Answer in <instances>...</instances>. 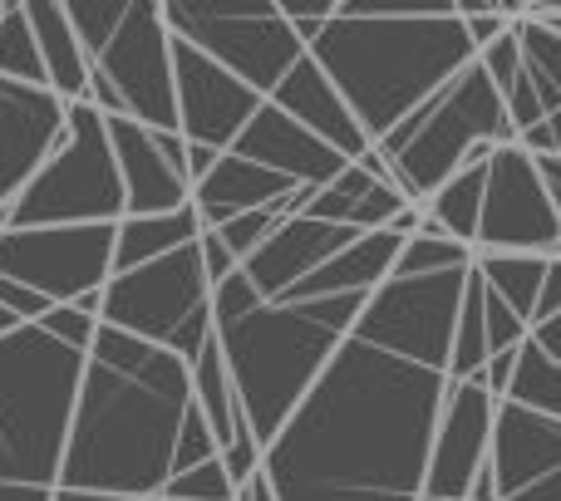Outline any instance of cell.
Returning <instances> with one entry per match:
<instances>
[{"label": "cell", "mask_w": 561, "mask_h": 501, "mask_svg": "<svg viewBox=\"0 0 561 501\" xmlns=\"http://www.w3.org/2000/svg\"><path fill=\"white\" fill-rule=\"evenodd\" d=\"M280 226V217H276V207H266V212H247V217H232V222H222V226H213V236L227 246V256L242 266L247 256H252L256 246L266 242Z\"/></svg>", "instance_id": "obj_33"}, {"label": "cell", "mask_w": 561, "mask_h": 501, "mask_svg": "<svg viewBox=\"0 0 561 501\" xmlns=\"http://www.w3.org/2000/svg\"><path fill=\"white\" fill-rule=\"evenodd\" d=\"M197 256H203V270H207V286H222V280H227V276H232V270H237V260H232V256H227V246H222V242H217V236H213V232H207V226H203V236H197Z\"/></svg>", "instance_id": "obj_38"}, {"label": "cell", "mask_w": 561, "mask_h": 501, "mask_svg": "<svg viewBox=\"0 0 561 501\" xmlns=\"http://www.w3.org/2000/svg\"><path fill=\"white\" fill-rule=\"evenodd\" d=\"M527 339H533V349L547 359V364H561V315L533 325V329H527Z\"/></svg>", "instance_id": "obj_40"}, {"label": "cell", "mask_w": 561, "mask_h": 501, "mask_svg": "<svg viewBox=\"0 0 561 501\" xmlns=\"http://www.w3.org/2000/svg\"><path fill=\"white\" fill-rule=\"evenodd\" d=\"M232 501H276V492H272V482H266V473H252L242 487H237Z\"/></svg>", "instance_id": "obj_41"}, {"label": "cell", "mask_w": 561, "mask_h": 501, "mask_svg": "<svg viewBox=\"0 0 561 501\" xmlns=\"http://www.w3.org/2000/svg\"><path fill=\"white\" fill-rule=\"evenodd\" d=\"M473 143H517L513 124L503 114L493 79L483 74V65H463L434 98L414 108L394 133H385L375 143V158L385 163L389 183L399 187V197L414 207H424L448 177L463 167Z\"/></svg>", "instance_id": "obj_6"}, {"label": "cell", "mask_w": 561, "mask_h": 501, "mask_svg": "<svg viewBox=\"0 0 561 501\" xmlns=\"http://www.w3.org/2000/svg\"><path fill=\"white\" fill-rule=\"evenodd\" d=\"M10 329H20V319H15V315H10V310H0V339H5V335H10Z\"/></svg>", "instance_id": "obj_44"}, {"label": "cell", "mask_w": 561, "mask_h": 501, "mask_svg": "<svg viewBox=\"0 0 561 501\" xmlns=\"http://www.w3.org/2000/svg\"><path fill=\"white\" fill-rule=\"evenodd\" d=\"M108 153L124 183V217H168L193 207L187 143L178 133H153L128 118H104Z\"/></svg>", "instance_id": "obj_15"}, {"label": "cell", "mask_w": 561, "mask_h": 501, "mask_svg": "<svg viewBox=\"0 0 561 501\" xmlns=\"http://www.w3.org/2000/svg\"><path fill=\"white\" fill-rule=\"evenodd\" d=\"M99 325L193 364L197 349L213 339V286H207L197 242L153 266L108 276V286L99 290Z\"/></svg>", "instance_id": "obj_8"}, {"label": "cell", "mask_w": 561, "mask_h": 501, "mask_svg": "<svg viewBox=\"0 0 561 501\" xmlns=\"http://www.w3.org/2000/svg\"><path fill=\"white\" fill-rule=\"evenodd\" d=\"M30 35L39 49V69H45V89L59 104H84L89 94V65L79 49L75 30L65 20V0H25Z\"/></svg>", "instance_id": "obj_25"}, {"label": "cell", "mask_w": 561, "mask_h": 501, "mask_svg": "<svg viewBox=\"0 0 561 501\" xmlns=\"http://www.w3.org/2000/svg\"><path fill=\"white\" fill-rule=\"evenodd\" d=\"M306 55L369 148L478 59L458 5H335Z\"/></svg>", "instance_id": "obj_3"}, {"label": "cell", "mask_w": 561, "mask_h": 501, "mask_svg": "<svg viewBox=\"0 0 561 501\" xmlns=\"http://www.w3.org/2000/svg\"><path fill=\"white\" fill-rule=\"evenodd\" d=\"M168 25L158 0H124L114 35L84 55L89 65V94L104 118H128L153 133H178V104H173V59H168Z\"/></svg>", "instance_id": "obj_10"}, {"label": "cell", "mask_w": 561, "mask_h": 501, "mask_svg": "<svg viewBox=\"0 0 561 501\" xmlns=\"http://www.w3.org/2000/svg\"><path fill=\"white\" fill-rule=\"evenodd\" d=\"M158 10L168 35L237 74L256 98H272L296 59H306V45L276 0H163Z\"/></svg>", "instance_id": "obj_9"}, {"label": "cell", "mask_w": 561, "mask_h": 501, "mask_svg": "<svg viewBox=\"0 0 561 501\" xmlns=\"http://www.w3.org/2000/svg\"><path fill=\"white\" fill-rule=\"evenodd\" d=\"M39 329H45L49 339H59V345H69V349H89L94 345L99 319H89L84 310H75V305H55L45 319H39Z\"/></svg>", "instance_id": "obj_37"}, {"label": "cell", "mask_w": 561, "mask_h": 501, "mask_svg": "<svg viewBox=\"0 0 561 501\" xmlns=\"http://www.w3.org/2000/svg\"><path fill=\"white\" fill-rule=\"evenodd\" d=\"M59 143H65V104L49 89L0 79V232H5V207Z\"/></svg>", "instance_id": "obj_17"}, {"label": "cell", "mask_w": 561, "mask_h": 501, "mask_svg": "<svg viewBox=\"0 0 561 501\" xmlns=\"http://www.w3.org/2000/svg\"><path fill=\"white\" fill-rule=\"evenodd\" d=\"M217 463H222V473H227V482H232V492H237V487H242L252 473H262V447H256V438H252V428H247V418L237 423L232 443L217 453Z\"/></svg>", "instance_id": "obj_36"}, {"label": "cell", "mask_w": 561, "mask_h": 501, "mask_svg": "<svg viewBox=\"0 0 561 501\" xmlns=\"http://www.w3.org/2000/svg\"><path fill=\"white\" fill-rule=\"evenodd\" d=\"M478 280H483V276H478ZM483 329H488V354H507V349H517L527 339V325L488 286H483Z\"/></svg>", "instance_id": "obj_35"}, {"label": "cell", "mask_w": 561, "mask_h": 501, "mask_svg": "<svg viewBox=\"0 0 561 501\" xmlns=\"http://www.w3.org/2000/svg\"><path fill=\"white\" fill-rule=\"evenodd\" d=\"M227 153H237L242 163L266 167V173L286 177V183H296V187H325L350 167L335 148H325L320 138H310L306 128L290 124V118L272 104L256 108L252 124L237 133V143L227 148Z\"/></svg>", "instance_id": "obj_18"}, {"label": "cell", "mask_w": 561, "mask_h": 501, "mask_svg": "<svg viewBox=\"0 0 561 501\" xmlns=\"http://www.w3.org/2000/svg\"><path fill=\"white\" fill-rule=\"evenodd\" d=\"M493 413L497 398L488 394L478 378L444 388V408L434 423V443H428L424 467V492L434 501H463L473 473L488 463V443H493Z\"/></svg>", "instance_id": "obj_16"}, {"label": "cell", "mask_w": 561, "mask_h": 501, "mask_svg": "<svg viewBox=\"0 0 561 501\" xmlns=\"http://www.w3.org/2000/svg\"><path fill=\"white\" fill-rule=\"evenodd\" d=\"M483 183H488V167H458L444 187L424 202V217L448 236V242L473 250L478 236V212H483Z\"/></svg>", "instance_id": "obj_27"}, {"label": "cell", "mask_w": 561, "mask_h": 501, "mask_svg": "<svg viewBox=\"0 0 561 501\" xmlns=\"http://www.w3.org/2000/svg\"><path fill=\"white\" fill-rule=\"evenodd\" d=\"M0 79L25 89H45V69H39V49H35V35H30L25 0H5V15H0Z\"/></svg>", "instance_id": "obj_30"}, {"label": "cell", "mask_w": 561, "mask_h": 501, "mask_svg": "<svg viewBox=\"0 0 561 501\" xmlns=\"http://www.w3.org/2000/svg\"><path fill=\"white\" fill-rule=\"evenodd\" d=\"M468 266L438 270V276H409V280L389 276L365 300L350 335L375 349H389L399 359H414V364L444 369L448 374V349H454V319H458V300H463Z\"/></svg>", "instance_id": "obj_11"}, {"label": "cell", "mask_w": 561, "mask_h": 501, "mask_svg": "<svg viewBox=\"0 0 561 501\" xmlns=\"http://www.w3.org/2000/svg\"><path fill=\"white\" fill-rule=\"evenodd\" d=\"M359 232H350V226H330V222H310V217H290V222H280L272 236H266L262 246L252 250V256L242 260V276L247 286L256 290L262 300H276L286 295L296 280H306L316 266H325L330 256H340L350 242H355Z\"/></svg>", "instance_id": "obj_19"}, {"label": "cell", "mask_w": 561, "mask_h": 501, "mask_svg": "<svg viewBox=\"0 0 561 501\" xmlns=\"http://www.w3.org/2000/svg\"><path fill=\"white\" fill-rule=\"evenodd\" d=\"M444 388V369L350 335L262 453L276 501H419Z\"/></svg>", "instance_id": "obj_1"}, {"label": "cell", "mask_w": 561, "mask_h": 501, "mask_svg": "<svg viewBox=\"0 0 561 501\" xmlns=\"http://www.w3.org/2000/svg\"><path fill=\"white\" fill-rule=\"evenodd\" d=\"M473 256H561V217L542 187L537 158L517 143L493 148L488 158Z\"/></svg>", "instance_id": "obj_13"}, {"label": "cell", "mask_w": 561, "mask_h": 501, "mask_svg": "<svg viewBox=\"0 0 561 501\" xmlns=\"http://www.w3.org/2000/svg\"><path fill=\"white\" fill-rule=\"evenodd\" d=\"M232 482H227V473H222V463L217 457H207V463H197V467H187V473H178V477H168V487H163V497L158 501H232Z\"/></svg>", "instance_id": "obj_32"}, {"label": "cell", "mask_w": 561, "mask_h": 501, "mask_svg": "<svg viewBox=\"0 0 561 501\" xmlns=\"http://www.w3.org/2000/svg\"><path fill=\"white\" fill-rule=\"evenodd\" d=\"M503 404L533 408V413L557 418V423H561V364H547V359L533 349V339H523V345H517L513 384H507Z\"/></svg>", "instance_id": "obj_29"}, {"label": "cell", "mask_w": 561, "mask_h": 501, "mask_svg": "<svg viewBox=\"0 0 561 501\" xmlns=\"http://www.w3.org/2000/svg\"><path fill=\"white\" fill-rule=\"evenodd\" d=\"M473 270L483 276V286L533 329V305H537V290H542V256H473Z\"/></svg>", "instance_id": "obj_28"}, {"label": "cell", "mask_w": 561, "mask_h": 501, "mask_svg": "<svg viewBox=\"0 0 561 501\" xmlns=\"http://www.w3.org/2000/svg\"><path fill=\"white\" fill-rule=\"evenodd\" d=\"M173 39V35H168ZM168 59H173V104H178V138L193 148H213V153H227L237 143L252 114L266 104L237 74H227L222 65H213L207 55H197L193 45L173 39L168 45Z\"/></svg>", "instance_id": "obj_14"}, {"label": "cell", "mask_w": 561, "mask_h": 501, "mask_svg": "<svg viewBox=\"0 0 561 501\" xmlns=\"http://www.w3.org/2000/svg\"><path fill=\"white\" fill-rule=\"evenodd\" d=\"M419 501H434V497H419Z\"/></svg>", "instance_id": "obj_46"}, {"label": "cell", "mask_w": 561, "mask_h": 501, "mask_svg": "<svg viewBox=\"0 0 561 501\" xmlns=\"http://www.w3.org/2000/svg\"><path fill=\"white\" fill-rule=\"evenodd\" d=\"M0 15H5V0H0Z\"/></svg>", "instance_id": "obj_45"}, {"label": "cell", "mask_w": 561, "mask_h": 501, "mask_svg": "<svg viewBox=\"0 0 561 501\" xmlns=\"http://www.w3.org/2000/svg\"><path fill=\"white\" fill-rule=\"evenodd\" d=\"M266 104L280 108L290 124H300L310 138H320L325 148H335L345 163H359V158L369 153V143H365V133H359V124L350 118L345 98L330 89V79L320 74V65L310 55L296 59V69H290V74L272 89Z\"/></svg>", "instance_id": "obj_20"}, {"label": "cell", "mask_w": 561, "mask_h": 501, "mask_svg": "<svg viewBox=\"0 0 561 501\" xmlns=\"http://www.w3.org/2000/svg\"><path fill=\"white\" fill-rule=\"evenodd\" d=\"M197 236H203V217L193 207L168 212V217H124V222H114V276L153 266V260L193 246Z\"/></svg>", "instance_id": "obj_26"}, {"label": "cell", "mask_w": 561, "mask_h": 501, "mask_svg": "<svg viewBox=\"0 0 561 501\" xmlns=\"http://www.w3.org/2000/svg\"><path fill=\"white\" fill-rule=\"evenodd\" d=\"M399 236L389 232H359L340 256H330L325 266H316L306 280L286 290L276 305H300V300H335V295H375L379 286L389 280L399 256Z\"/></svg>", "instance_id": "obj_24"}, {"label": "cell", "mask_w": 561, "mask_h": 501, "mask_svg": "<svg viewBox=\"0 0 561 501\" xmlns=\"http://www.w3.org/2000/svg\"><path fill=\"white\" fill-rule=\"evenodd\" d=\"M207 457H217V438L213 428H207V418L197 413V404L183 413V428H178V453H173V477L187 473V467L207 463Z\"/></svg>", "instance_id": "obj_34"}, {"label": "cell", "mask_w": 561, "mask_h": 501, "mask_svg": "<svg viewBox=\"0 0 561 501\" xmlns=\"http://www.w3.org/2000/svg\"><path fill=\"white\" fill-rule=\"evenodd\" d=\"M49 501H108V497H84V492H59V487H55V492H49Z\"/></svg>", "instance_id": "obj_43"}, {"label": "cell", "mask_w": 561, "mask_h": 501, "mask_svg": "<svg viewBox=\"0 0 561 501\" xmlns=\"http://www.w3.org/2000/svg\"><path fill=\"white\" fill-rule=\"evenodd\" d=\"M473 260V250L458 246V242H444V236H409L394 256V270L389 276H438V270H458Z\"/></svg>", "instance_id": "obj_31"}, {"label": "cell", "mask_w": 561, "mask_h": 501, "mask_svg": "<svg viewBox=\"0 0 561 501\" xmlns=\"http://www.w3.org/2000/svg\"><path fill=\"white\" fill-rule=\"evenodd\" d=\"M114 276V226H30L0 232V280H15L45 305L99 295Z\"/></svg>", "instance_id": "obj_12"}, {"label": "cell", "mask_w": 561, "mask_h": 501, "mask_svg": "<svg viewBox=\"0 0 561 501\" xmlns=\"http://www.w3.org/2000/svg\"><path fill=\"white\" fill-rule=\"evenodd\" d=\"M89 349H69L39 325L0 339V487L55 492L69 413Z\"/></svg>", "instance_id": "obj_5"}, {"label": "cell", "mask_w": 561, "mask_h": 501, "mask_svg": "<svg viewBox=\"0 0 561 501\" xmlns=\"http://www.w3.org/2000/svg\"><path fill=\"white\" fill-rule=\"evenodd\" d=\"M513 30L523 55V84L533 89L537 104V128L517 138V148H527L533 158H561V35L523 15V5H513Z\"/></svg>", "instance_id": "obj_22"}, {"label": "cell", "mask_w": 561, "mask_h": 501, "mask_svg": "<svg viewBox=\"0 0 561 501\" xmlns=\"http://www.w3.org/2000/svg\"><path fill=\"white\" fill-rule=\"evenodd\" d=\"M399 207H414V202L399 197V187L389 183L385 163H379L375 148H369V153L359 158V163H350L335 183L316 187L300 217L330 222V226H350V232H385V226L394 222Z\"/></svg>", "instance_id": "obj_21"}, {"label": "cell", "mask_w": 561, "mask_h": 501, "mask_svg": "<svg viewBox=\"0 0 561 501\" xmlns=\"http://www.w3.org/2000/svg\"><path fill=\"white\" fill-rule=\"evenodd\" d=\"M290 193H300V187L286 183V177H276V173H266V167H256V163H242L237 153H222L213 163V173H207L203 183H193V212L203 217V226L213 232V226L232 222V217L280 207Z\"/></svg>", "instance_id": "obj_23"}, {"label": "cell", "mask_w": 561, "mask_h": 501, "mask_svg": "<svg viewBox=\"0 0 561 501\" xmlns=\"http://www.w3.org/2000/svg\"><path fill=\"white\" fill-rule=\"evenodd\" d=\"M114 222H124V183H118L114 153H108L104 114L94 104H65V143L5 207V232Z\"/></svg>", "instance_id": "obj_7"}, {"label": "cell", "mask_w": 561, "mask_h": 501, "mask_svg": "<svg viewBox=\"0 0 561 501\" xmlns=\"http://www.w3.org/2000/svg\"><path fill=\"white\" fill-rule=\"evenodd\" d=\"M0 501H49V492H39V487H0Z\"/></svg>", "instance_id": "obj_42"}, {"label": "cell", "mask_w": 561, "mask_h": 501, "mask_svg": "<svg viewBox=\"0 0 561 501\" xmlns=\"http://www.w3.org/2000/svg\"><path fill=\"white\" fill-rule=\"evenodd\" d=\"M365 300L369 295L272 305L247 286L242 270L213 286V339L222 349L232 398L262 453L280 433V423L296 413V404L330 364V354L350 339Z\"/></svg>", "instance_id": "obj_4"}, {"label": "cell", "mask_w": 561, "mask_h": 501, "mask_svg": "<svg viewBox=\"0 0 561 501\" xmlns=\"http://www.w3.org/2000/svg\"><path fill=\"white\" fill-rule=\"evenodd\" d=\"M561 315V256L547 260L542 270V290H537V305H533V325H542V319Z\"/></svg>", "instance_id": "obj_39"}, {"label": "cell", "mask_w": 561, "mask_h": 501, "mask_svg": "<svg viewBox=\"0 0 561 501\" xmlns=\"http://www.w3.org/2000/svg\"><path fill=\"white\" fill-rule=\"evenodd\" d=\"M187 408L193 378L183 359L99 325L79 374L55 487L108 501H158L173 477Z\"/></svg>", "instance_id": "obj_2"}]
</instances>
